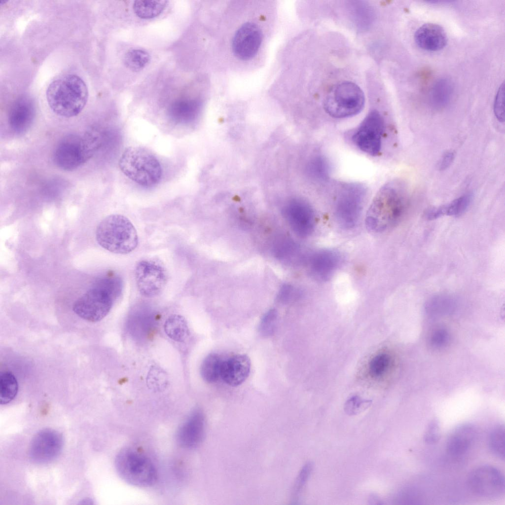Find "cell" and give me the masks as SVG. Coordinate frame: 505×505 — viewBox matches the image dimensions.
Segmentation results:
<instances>
[{
	"label": "cell",
	"instance_id": "25",
	"mask_svg": "<svg viewBox=\"0 0 505 505\" xmlns=\"http://www.w3.org/2000/svg\"><path fill=\"white\" fill-rule=\"evenodd\" d=\"M164 329L167 335L177 342L184 341L189 333L186 320L179 315L175 314L169 317L165 322Z\"/></svg>",
	"mask_w": 505,
	"mask_h": 505
},
{
	"label": "cell",
	"instance_id": "18",
	"mask_svg": "<svg viewBox=\"0 0 505 505\" xmlns=\"http://www.w3.org/2000/svg\"><path fill=\"white\" fill-rule=\"evenodd\" d=\"M340 254L330 249L318 251L309 259V268L312 277L316 280L326 281L330 279L341 263Z\"/></svg>",
	"mask_w": 505,
	"mask_h": 505
},
{
	"label": "cell",
	"instance_id": "17",
	"mask_svg": "<svg viewBox=\"0 0 505 505\" xmlns=\"http://www.w3.org/2000/svg\"><path fill=\"white\" fill-rule=\"evenodd\" d=\"M36 116L34 100L28 95H23L15 100L11 106L8 122L11 130L17 135L27 132L31 128Z\"/></svg>",
	"mask_w": 505,
	"mask_h": 505
},
{
	"label": "cell",
	"instance_id": "37",
	"mask_svg": "<svg viewBox=\"0 0 505 505\" xmlns=\"http://www.w3.org/2000/svg\"><path fill=\"white\" fill-rule=\"evenodd\" d=\"M313 465L311 463L305 464L301 469L297 477L293 489L294 499L296 500L301 492L303 486L308 480L312 470Z\"/></svg>",
	"mask_w": 505,
	"mask_h": 505
},
{
	"label": "cell",
	"instance_id": "1",
	"mask_svg": "<svg viewBox=\"0 0 505 505\" xmlns=\"http://www.w3.org/2000/svg\"><path fill=\"white\" fill-rule=\"evenodd\" d=\"M220 1L228 28L219 40V67L243 69L260 53L265 37V19L258 3Z\"/></svg>",
	"mask_w": 505,
	"mask_h": 505
},
{
	"label": "cell",
	"instance_id": "36",
	"mask_svg": "<svg viewBox=\"0 0 505 505\" xmlns=\"http://www.w3.org/2000/svg\"><path fill=\"white\" fill-rule=\"evenodd\" d=\"M441 435L440 425L436 419L432 420L429 424L424 433V439L428 444L437 443Z\"/></svg>",
	"mask_w": 505,
	"mask_h": 505
},
{
	"label": "cell",
	"instance_id": "12",
	"mask_svg": "<svg viewBox=\"0 0 505 505\" xmlns=\"http://www.w3.org/2000/svg\"><path fill=\"white\" fill-rule=\"evenodd\" d=\"M384 128L383 117L377 110H372L354 131L351 140L361 150L376 156L381 148Z\"/></svg>",
	"mask_w": 505,
	"mask_h": 505
},
{
	"label": "cell",
	"instance_id": "20",
	"mask_svg": "<svg viewBox=\"0 0 505 505\" xmlns=\"http://www.w3.org/2000/svg\"><path fill=\"white\" fill-rule=\"evenodd\" d=\"M477 434V429L472 424L464 423L458 426L447 438V452L455 456L464 454L472 445Z\"/></svg>",
	"mask_w": 505,
	"mask_h": 505
},
{
	"label": "cell",
	"instance_id": "33",
	"mask_svg": "<svg viewBox=\"0 0 505 505\" xmlns=\"http://www.w3.org/2000/svg\"><path fill=\"white\" fill-rule=\"evenodd\" d=\"M390 363V357L382 353L375 356L369 363V372L373 377L381 376L388 369Z\"/></svg>",
	"mask_w": 505,
	"mask_h": 505
},
{
	"label": "cell",
	"instance_id": "11",
	"mask_svg": "<svg viewBox=\"0 0 505 505\" xmlns=\"http://www.w3.org/2000/svg\"><path fill=\"white\" fill-rule=\"evenodd\" d=\"M135 277L138 289L144 296L152 297L159 294L168 281V273L163 263L155 259H145L136 266Z\"/></svg>",
	"mask_w": 505,
	"mask_h": 505
},
{
	"label": "cell",
	"instance_id": "27",
	"mask_svg": "<svg viewBox=\"0 0 505 505\" xmlns=\"http://www.w3.org/2000/svg\"><path fill=\"white\" fill-rule=\"evenodd\" d=\"M222 361L216 354H211L204 359L200 368L201 375L204 381L213 383L220 378Z\"/></svg>",
	"mask_w": 505,
	"mask_h": 505
},
{
	"label": "cell",
	"instance_id": "40",
	"mask_svg": "<svg viewBox=\"0 0 505 505\" xmlns=\"http://www.w3.org/2000/svg\"><path fill=\"white\" fill-rule=\"evenodd\" d=\"M455 157V152L454 151H448L445 152L438 164V169L440 171H444L448 168L452 163Z\"/></svg>",
	"mask_w": 505,
	"mask_h": 505
},
{
	"label": "cell",
	"instance_id": "39",
	"mask_svg": "<svg viewBox=\"0 0 505 505\" xmlns=\"http://www.w3.org/2000/svg\"><path fill=\"white\" fill-rule=\"evenodd\" d=\"M295 292V290L292 286L285 284L280 289L277 296V300L280 302L285 303L292 297Z\"/></svg>",
	"mask_w": 505,
	"mask_h": 505
},
{
	"label": "cell",
	"instance_id": "24",
	"mask_svg": "<svg viewBox=\"0 0 505 505\" xmlns=\"http://www.w3.org/2000/svg\"><path fill=\"white\" fill-rule=\"evenodd\" d=\"M452 81L448 78H441L433 85L430 91V100L436 108L445 106L450 101L454 91Z\"/></svg>",
	"mask_w": 505,
	"mask_h": 505
},
{
	"label": "cell",
	"instance_id": "7",
	"mask_svg": "<svg viewBox=\"0 0 505 505\" xmlns=\"http://www.w3.org/2000/svg\"><path fill=\"white\" fill-rule=\"evenodd\" d=\"M97 134L87 133L84 136L69 134L63 137L53 152V161L64 171L74 170L85 163L94 155L101 144Z\"/></svg>",
	"mask_w": 505,
	"mask_h": 505
},
{
	"label": "cell",
	"instance_id": "2",
	"mask_svg": "<svg viewBox=\"0 0 505 505\" xmlns=\"http://www.w3.org/2000/svg\"><path fill=\"white\" fill-rule=\"evenodd\" d=\"M123 288L121 277L108 272L98 277L89 289L74 303L73 312L81 318L97 322L109 312Z\"/></svg>",
	"mask_w": 505,
	"mask_h": 505
},
{
	"label": "cell",
	"instance_id": "5",
	"mask_svg": "<svg viewBox=\"0 0 505 505\" xmlns=\"http://www.w3.org/2000/svg\"><path fill=\"white\" fill-rule=\"evenodd\" d=\"M96 239L103 248L112 253L125 254L137 248L139 240L136 229L126 216L110 215L98 225Z\"/></svg>",
	"mask_w": 505,
	"mask_h": 505
},
{
	"label": "cell",
	"instance_id": "8",
	"mask_svg": "<svg viewBox=\"0 0 505 505\" xmlns=\"http://www.w3.org/2000/svg\"><path fill=\"white\" fill-rule=\"evenodd\" d=\"M115 467L119 476L133 486H150L157 479L156 470L150 459L133 448L120 451L115 458Z\"/></svg>",
	"mask_w": 505,
	"mask_h": 505
},
{
	"label": "cell",
	"instance_id": "31",
	"mask_svg": "<svg viewBox=\"0 0 505 505\" xmlns=\"http://www.w3.org/2000/svg\"><path fill=\"white\" fill-rule=\"evenodd\" d=\"M169 382L167 373L161 368L152 366L147 373L146 383L148 387L155 392L164 390Z\"/></svg>",
	"mask_w": 505,
	"mask_h": 505
},
{
	"label": "cell",
	"instance_id": "30",
	"mask_svg": "<svg viewBox=\"0 0 505 505\" xmlns=\"http://www.w3.org/2000/svg\"><path fill=\"white\" fill-rule=\"evenodd\" d=\"M149 60V53L141 49H131L124 56L125 66L134 72L142 70L147 65Z\"/></svg>",
	"mask_w": 505,
	"mask_h": 505
},
{
	"label": "cell",
	"instance_id": "19",
	"mask_svg": "<svg viewBox=\"0 0 505 505\" xmlns=\"http://www.w3.org/2000/svg\"><path fill=\"white\" fill-rule=\"evenodd\" d=\"M251 369V361L245 355L237 354L223 360L220 378L227 385L237 386L248 378Z\"/></svg>",
	"mask_w": 505,
	"mask_h": 505
},
{
	"label": "cell",
	"instance_id": "21",
	"mask_svg": "<svg viewBox=\"0 0 505 505\" xmlns=\"http://www.w3.org/2000/svg\"><path fill=\"white\" fill-rule=\"evenodd\" d=\"M414 40L420 48L430 51L440 50L447 43L444 30L439 25L432 23L420 26L415 33Z\"/></svg>",
	"mask_w": 505,
	"mask_h": 505
},
{
	"label": "cell",
	"instance_id": "13",
	"mask_svg": "<svg viewBox=\"0 0 505 505\" xmlns=\"http://www.w3.org/2000/svg\"><path fill=\"white\" fill-rule=\"evenodd\" d=\"M468 483L473 493L484 498H497L505 491L503 473L490 465L481 466L472 470L468 476Z\"/></svg>",
	"mask_w": 505,
	"mask_h": 505
},
{
	"label": "cell",
	"instance_id": "10",
	"mask_svg": "<svg viewBox=\"0 0 505 505\" xmlns=\"http://www.w3.org/2000/svg\"><path fill=\"white\" fill-rule=\"evenodd\" d=\"M367 190L359 183H345L339 189L335 201V215L339 224L344 228L354 227L361 213Z\"/></svg>",
	"mask_w": 505,
	"mask_h": 505
},
{
	"label": "cell",
	"instance_id": "28",
	"mask_svg": "<svg viewBox=\"0 0 505 505\" xmlns=\"http://www.w3.org/2000/svg\"><path fill=\"white\" fill-rule=\"evenodd\" d=\"M18 384L14 375L9 371L1 372L0 376V403L5 404L16 397Z\"/></svg>",
	"mask_w": 505,
	"mask_h": 505
},
{
	"label": "cell",
	"instance_id": "3",
	"mask_svg": "<svg viewBox=\"0 0 505 505\" xmlns=\"http://www.w3.org/2000/svg\"><path fill=\"white\" fill-rule=\"evenodd\" d=\"M403 184L393 180L384 184L377 192L367 211L366 228L380 233L391 228L401 219L406 207Z\"/></svg>",
	"mask_w": 505,
	"mask_h": 505
},
{
	"label": "cell",
	"instance_id": "34",
	"mask_svg": "<svg viewBox=\"0 0 505 505\" xmlns=\"http://www.w3.org/2000/svg\"><path fill=\"white\" fill-rule=\"evenodd\" d=\"M323 157H317L310 162L308 170L310 174L316 179H325L328 175L329 165Z\"/></svg>",
	"mask_w": 505,
	"mask_h": 505
},
{
	"label": "cell",
	"instance_id": "29",
	"mask_svg": "<svg viewBox=\"0 0 505 505\" xmlns=\"http://www.w3.org/2000/svg\"><path fill=\"white\" fill-rule=\"evenodd\" d=\"M505 435L504 425H498L491 430L488 441L492 452L502 460H504L505 456Z\"/></svg>",
	"mask_w": 505,
	"mask_h": 505
},
{
	"label": "cell",
	"instance_id": "41",
	"mask_svg": "<svg viewBox=\"0 0 505 505\" xmlns=\"http://www.w3.org/2000/svg\"><path fill=\"white\" fill-rule=\"evenodd\" d=\"M446 338L447 335L445 332L440 330L433 334L432 341L435 345H441L445 343Z\"/></svg>",
	"mask_w": 505,
	"mask_h": 505
},
{
	"label": "cell",
	"instance_id": "4",
	"mask_svg": "<svg viewBox=\"0 0 505 505\" xmlns=\"http://www.w3.org/2000/svg\"><path fill=\"white\" fill-rule=\"evenodd\" d=\"M46 99L52 110L57 115L66 118L75 116L84 108L88 97L85 82L74 74H64L57 76L49 84Z\"/></svg>",
	"mask_w": 505,
	"mask_h": 505
},
{
	"label": "cell",
	"instance_id": "16",
	"mask_svg": "<svg viewBox=\"0 0 505 505\" xmlns=\"http://www.w3.org/2000/svg\"><path fill=\"white\" fill-rule=\"evenodd\" d=\"M205 433L204 413L201 409L195 408L179 427L177 433V442L183 448H195L202 442Z\"/></svg>",
	"mask_w": 505,
	"mask_h": 505
},
{
	"label": "cell",
	"instance_id": "26",
	"mask_svg": "<svg viewBox=\"0 0 505 505\" xmlns=\"http://www.w3.org/2000/svg\"><path fill=\"white\" fill-rule=\"evenodd\" d=\"M167 1L163 0H139L134 1L135 13L142 19H151L160 15L165 9Z\"/></svg>",
	"mask_w": 505,
	"mask_h": 505
},
{
	"label": "cell",
	"instance_id": "14",
	"mask_svg": "<svg viewBox=\"0 0 505 505\" xmlns=\"http://www.w3.org/2000/svg\"><path fill=\"white\" fill-rule=\"evenodd\" d=\"M63 446V438L58 432L43 430L32 439L29 450L31 461L37 464L50 463L58 457Z\"/></svg>",
	"mask_w": 505,
	"mask_h": 505
},
{
	"label": "cell",
	"instance_id": "6",
	"mask_svg": "<svg viewBox=\"0 0 505 505\" xmlns=\"http://www.w3.org/2000/svg\"><path fill=\"white\" fill-rule=\"evenodd\" d=\"M118 166L128 178L143 187L155 186L162 176V167L157 158L140 146L126 148L119 159Z\"/></svg>",
	"mask_w": 505,
	"mask_h": 505
},
{
	"label": "cell",
	"instance_id": "9",
	"mask_svg": "<svg viewBox=\"0 0 505 505\" xmlns=\"http://www.w3.org/2000/svg\"><path fill=\"white\" fill-rule=\"evenodd\" d=\"M365 103L361 88L350 81H343L333 86L324 102L325 111L337 118L351 117L360 113Z\"/></svg>",
	"mask_w": 505,
	"mask_h": 505
},
{
	"label": "cell",
	"instance_id": "22",
	"mask_svg": "<svg viewBox=\"0 0 505 505\" xmlns=\"http://www.w3.org/2000/svg\"><path fill=\"white\" fill-rule=\"evenodd\" d=\"M202 107L201 101L197 99H184L173 102L168 109L171 119L179 124H188L194 121Z\"/></svg>",
	"mask_w": 505,
	"mask_h": 505
},
{
	"label": "cell",
	"instance_id": "32",
	"mask_svg": "<svg viewBox=\"0 0 505 505\" xmlns=\"http://www.w3.org/2000/svg\"><path fill=\"white\" fill-rule=\"evenodd\" d=\"M277 319L278 314L275 309H270L264 315L258 327L262 336L268 337L272 335L275 331Z\"/></svg>",
	"mask_w": 505,
	"mask_h": 505
},
{
	"label": "cell",
	"instance_id": "15",
	"mask_svg": "<svg viewBox=\"0 0 505 505\" xmlns=\"http://www.w3.org/2000/svg\"><path fill=\"white\" fill-rule=\"evenodd\" d=\"M283 214L293 232L305 237L313 231L316 216L313 208L305 200L298 198L289 200L284 206Z\"/></svg>",
	"mask_w": 505,
	"mask_h": 505
},
{
	"label": "cell",
	"instance_id": "35",
	"mask_svg": "<svg viewBox=\"0 0 505 505\" xmlns=\"http://www.w3.org/2000/svg\"><path fill=\"white\" fill-rule=\"evenodd\" d=\"M371 402L370 400H362L358 397H353L345 403L344 410L349 415H356L367 408Z\"/></svg>",
	"mask_w": 505,
	"mask_h": 505
},
{
	"label": "cell",
	"instance_id": "38",
	"mask_svg": "<svg viewBox=\"0 0 505 505\" xmlns=\"http://www.w3.org/2000/svg\"><path fill=\"white\" fill-rule=\"evenodd\" d=\"M494 111L497 119L500 122H504L505 121L504 83L500 85L496 94L494 105Z\"/></svg>",
	"mask_w": 505,
	"mask_h": 505
},
{
	"label": "cell",
	"instance_id": "23",
	"mask_svg": "<svg viewBox=\"0 0 505 505\" xmlns=\"http://www.w3.org/2000/svg\"><path fill=\"white\" fill-rule=\"evenodd\" d=\"M471 195L466 194L454 200L448 204L428 210L425 217L430 220L446 215L457 216L463 214L468 208L471 201Z\"/></svg>",
	"mask_w": 505,
	"mask_h": 505
}]
</instances>
